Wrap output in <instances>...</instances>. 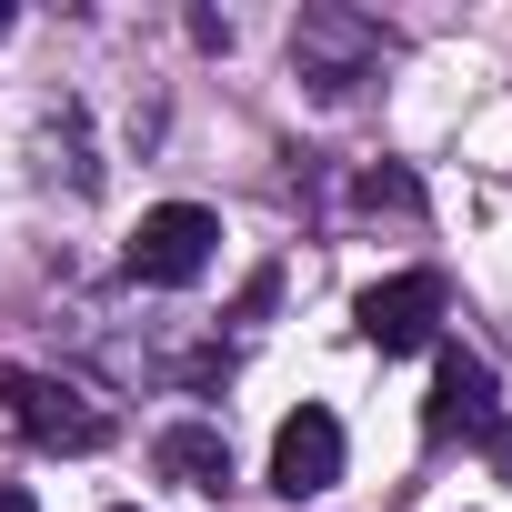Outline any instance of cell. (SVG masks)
I'll return each instance as SVG.
<instances>
[{
    "label": "cell",
    "instance_id": "7",
    "mask_svg": "<svg viewBox=\"0 0 512 512\" xmlns=\"http://www.w3.org/2000/svg\"><path fill=\"white\" fill-rule=\"evenodd\" d=\"M151 462H161L171 482H191V492H211V502L231 492V442H221L211 422H171V432L151 442Z\"/></svg>",
    "mask_w": 512,
    "mask_h": 512
},
{
    "label": "cell",
    "instance_id": "8",
    "mask_svg": "<svg viewBox=\"0 0 512 512\" xmlns=\"http://www.w3.org/2000/svg\"><path fill=\"white\" fill-rule=\"evenodd\" d=\"M362 201H392V211H412L422 191H412V171H372V181H362Z\"/></svg>",
    "mask_w": 512,
    "mask_h": 512
},
{
    "label": "cell",
    "instance_id": "3",
    "mask_svg": "<svg viewBox=\"0 0 512 512\" xmlns=\"http://www.w3.org/2000/svg\"><path fill=\"white\" fill-rule=\"evenodd\" d=\"M442 312H452V292H442V272H392V282H372L362 302H352V322H362V342L392 362V352H422V342H442Z\"/></svg>",
    "mask_w": 512,
    "mask_h": 512
},
{
    "label": "cell",
    "instance_id": "9",
    "mask_svg": "<svg viewBox=\"0 0 512 512\" xmlns=\"http://www.w3.org/2000/svg\"><path fill=\"white\" fill-rule=\"evenodd\" d=\"M0 512H41V502H31V492H21V482H0Z\"/></svg>",
    "mask_w": 512,
    "mask_h": 512
},
{
    "label": "cell",
    "instance_id": "10",
    "mask_svg": "<svg viewBox=\"0 0 512 512\" xmlns=\"http://www.w3.org/2000/svg\"><path fill=\"white\" fill-rule=\"evenodd\" d=\"M492 462H502V482H512V422H502V432H492Z\"/></svg>",
    "mask_w": 512,
    "mask_h": 512
},
{
    "label": "cell",
    "instance_id": "5",
    "mask_svg": "<svg viewBox=\"0 0 512 512\" xmlns=\"http://www.w3.org/2000/svg\"><path fill=\"white\" fill-rule=\"evenodd\" d=\"M292 61H302V81H312V91H352V81L382 61V31H372V21H352V11H302Z\"/></svg>",
    "mask_w": 512,
    "mask_h": 512
},
{
    "label": "cell",
    "instance_id": "2",
    "mask_svg": "<svg viewBox=\"0 0 512 512\" xmlns=\"http://www.w3.org/2000/svg\"><path fill=\"white\" fill-rule=\"evenodd\" d=\"M211 251H221V221H211L201 201H161V211H141V231L121 241V262H131V282L181 292V282L211 272Z\"/></svg>",
    "mask_w": 512,
    "mask_h": 512
},
{
    "label": "cell",
    "instance_id": "1",
    "mask_svg": "<svg viewBox=\"0 0 512 512\" xmlns=\"http://www.w3.org/2000/svg\"><path fill=\"white\" fill-rule=\"evenodd\" d=\"M0 402H11V422H21L41 452H101V442H111V412H101L81 382H61V372L0 362Z\"/></svg>",
    "mask_w": 512,
    "mask_h": 512
},
{
    "label": "cell",
    "instance_id": "6",
    "mask_svg": "<svg viewBox=\"0 0 512 512\" xmlns=\"http://www.w3.org/2000/svg\"><path fill=\"white\" fill-rule=\"evenodd\" d=\"M342 482V422L322 412V402H302L282 432H272V492L282 502H312V492H332Z\"/></svg>",
    "mask_w": 512,
    "mask_h": 512
},
{
    "label": "cell",
    "instance_id": "11",
    "mask_svg": "<svg viewBox=\"0 0 512 512\" xmlns=\"http://www.w3.org/2000/svg\"><path fill=\"white\" fill-rule=\"evenodd\" d=\"M0 41H11V11H0Z\"/></svg>",
    "mask_w": 512,
    "mask_h": 512
},
{
    "label": "cell",
    "instance_id": "4",
    "mask_svg": "<svg viewBox=\"0 0 512 512\" xmlns=\"http://www.w3.org/2000/svg\"><path fill=\"white\" fill-rule=\"evenodd\" d=\"M422 432H432V442H492V432H502V392H492V362H482V352L442 342V362H432V402H422Z\"/></svg>",
    "mask_w": 512,
    "mask_h": 512
}]
</instances>
